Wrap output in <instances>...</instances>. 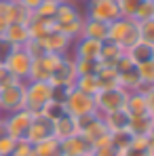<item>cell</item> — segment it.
I'll return each mask as SVG.
<instances>
[{"label":"cell","mask_w":154,"mask_h":156,"mask_svg":"<svg viewBox=\"0 0 154 156\" xmlns=\"http://www.w3.org/2000/svg\"><path fill=\"white\" fill-rule=\"evenodd\" d=\"M13 4L15 0H0V34L13 23Z\"/></svg>","instance_id":"cell-27"},{"label":"cell","mask_w":154,"mask_h":156,"mask_svg":"<svg viewBox=\"0 0 154 156\" xmlns=\"http://www.w3.org/2000/svg\"><path fill=\"white\" fill-rule=\"evenodd\" d=\"M57 6H59V2H57V0H42V2H40V6H38L32 15H34V17H42V19H53V17H55Z\"/></svg>","instance_id":"cell-28"},{"label":"cell","mask_w":154,"mask_h":156,"mask_svg":"<svg viewBox=\"0 0 154 156\" xmlns=\"http://www.w3.org/2000/svg\"><path fill=\"white\" fill-rule=\"evenodd\" d=\"M127 97L129 91L123 87H112V89H102L97 95H95V105H97V114H110V112H116V110H125L127 105Z\"/></svg>","instance_id":"cell-5"},{"label":"cell","mask_w":154,"mask_h":156,"mask_svg":"<svg viewBox=\"0 0 154 156\" xmlns=\"http://www.w3.org/2000/svg\"><path fill=\"white\" fill-rule=\"evenodd\" d=\"M17 2H19L21 6H26L27 11H32V13H34V11L40 6V2H42V0H17Z\"/></svg>","instance_id":"cell-39"},{"label":"cell","mask_w":154,"mask_h":156,"mask_svg":"<svg viewBox=\"0 0 154 156\" xmlns=\"http://www.w3.org/2000/svg\"><path fill=\"white\" fill-rule=\"evenodd\" d=\"M68 2H74V4H76V2H80V0H68Z\"/></svg>","instance_id":"cell-42"},{"label":"cell","mask_w":154,"mask_h":156,"mask_svg":"<svg viewBox=\"0 0 154 156\" xmlns=\"http://www.w3.org/2000/svg\"><path fill=\"white\" fill-rule=\"evenodd\" d=\"M125 55H127L135 66H139V63H146V61H152L154 59V47L139 40V42H135L131 49H127Z\"/></svg>","instance_id":"cell-18"},{"label":"cell","mask_w":154,"mask_h":156,"mask_svg":"<svg viewBox=\"0 0 154 156\" xmlns=\"http://www.w3.org/2000/svg\"><path fill=\"white\" fill-rule=\"evenodd\" d=\"M131 116H139V114H148V104H146V93L144 91H129L127 105H125Z\"/></svg>","instance_id":"cell-20"},{"label":"cell","mask_w":154,"mask_h":156,"mask_svg":"<svg viewBox=\"0 0 154 156\" xmlns=\"http://www.w3.org/2000/svg\"><path fill=\"white\" fill-rule=\"evenodd\" d=\"M139 40L154 47V19H148V21L139 23Z\"/></svg>","instance_id":"cell-31"},{"label":"cell","mask_w":154,"mask_h":156,"mask_svg":"<svg viewBox=\"0 0 154 156\" xmlns=\"http://www.w3.org/2000/svg\"><path fill=\"white\" fill-rule=\"evenodd\" d=\"M137 23H141V21H148V19H154V2L152 0H146L141 6H139V11H137V15L133 17Z\"/></svg>","instance_id":"cell-33"},{"label":"cell","mask_w":154,"mask_h":156,"mask_svg":"<svg viewBox=\"0 0 154 156\" xmlns=\"http://www.w3.org/2000/svg\"><path fill=\"white\" fill-rule=\"evenodd\" d=\"M123 55L125 51L118 47V44H114V42H110V40H106L102 44V53H99V61H102L103 66H116L120 59H123Z\"/></svg>","instance_id":"cell-22"},{"label":"cell","mask_w":154,"mask_h":156,"mask_svg":"<svg viewBox=\"0 0 154 156\" xmlns=\"http://www.w3.org/2000/svg\"><path fill=\"white\" fill-rule=\"evenodd\" d=\"M13 156H34V146L27 139H19L13 150Z\"/></svg>","instance_id":"cell-35"},{"label":"cell","mask_w":154,"mask_h":156,"mask_svg":"<svg viewBox=\"0 0 154 156\" xmlns=\"http://www.w3.org/2000/svg\"><path fill=\"white\" fill-rule=\"evenodd\" d=\"M152 2H154V0H152Z\"/></svg>","instance_id":"cell-46"},{"label":"cell","mask_w":154,"mask_h":156,"mask_svg":"<svg viewBox=\"0 0 154 156\" xmlns=\"http://www.w3.org/2000/svg\"><path fill=\"white\" fill-rule=\"evenodd\" d=\"M146 93V104H148V114L154 118V87H150V89H146L144 91Z\"/></svg>","instance_id":"cell-38"},{"label":"cell","mask_w":154,"mask_h":156,"mask_svg":"<svg viewBox=\"0 0 154 156\" xmlns=\"http://www.w3.org/2000/svg\"><path fill=\"white\" fill-rule=\"evenodd\" d=\"M40 42H42L47 53H55V55H68V51L72 49V40L68 36H63L61 32H57V30H53L51 34L45 36Z\"/></svg>","instance_id":"cell-14"},{"label":"cell","mask_w":154,"mask_h":156,"mask_svg":"<svg viewBox=\"0 0 154 156\" xmlns=\"http://www.w3.org/2000/svg\"><path fill=\"white\" fill-rule=\"evenodd\" d=\"M42 114H45L49 120L55 122V120H59L61 116H66L68 112H66V105L63 104H59V101H49V104L42 108Z\"/></svg>","instance_id":"cell-30"},{"label":"cell","mask_w":154,"mask_h":156,"mask_svg":"<svg viewBox=\"0 0 154 156\" xmlns=\"http://www.w3.org/2000/svg\"><path fill=\"white\" fill-rule=\"evenodd\" d=\"M102 44L99 40L80 36L72 42L74 49V59H87V61H99V53H102Z\"/></svg>","instance_id":"cell-12"},{"label":"cell","mask_w":154,"mask_h":156,"mask_svg":"<svg viewBox=\"0 0 154 156\" xmlns=\"http://www.w3.org/2000/svg\"><path fill=\"white\" fill-rule=\"evenodd\" d=\"M4 133V127H2V120H0V135Z\"/></svg>","instance_id":"cell-41"},{"label":"cell","mask_w":154,"mask_h":156,"mask_svg":"<svg viewBox=\"0 0 154 156\" xmlns=\"http://www.w3.org/2000/svg\"><path fill=\"white\" fill-rule=\"evenodd\" d=\"M74 89L82 91V93H87V95H91V97H95V95L102 91L99 80H97V74H89V76H76V80H74Z\"/></svg>","instance_id":"cell-24"},{"label":"cell","mask_w":154,"mask_h":156,"mask_svg":"<svg viewBox=\"0 0 154 156\" xmlns=\"http://www.w3.org/2000/svg\"><path fill=\"white\" fill-rule=\"evenodd\" d=\"M15 146H17V139H13V137H11V135H6V133H2V135H0V156L13 154Z\"/></svg>","instance_id":"cell-34"},{"label":"cell","mask_w":154,"mask_h":156,"mask_svg":"<svg viewBox=\"0 0 154 156\" xmlns=\"http://www.w3.org/2000/svg\"><path fill=\"white\" fill-rule=\"evenodd\" d=\"M102 120L106 122V127L110 133L114 131H127L129 129V120H131V114L127 110H116V112H110V114H103Z\"/></svg>","instance_id":"cell-16"},{"label":"cell","mask_w":154,"mask_h":156,"mask_svg":"<svg viewBox=\"0 0 154 156\" xmlns=\"http://www.w3.org/2000/svg\"><path fill=\"white\" fill-rule=\"evenodd\" d=\"M91 156H120V154H118L114 148H110V144H106V146H99V148H95Z\"/></svg>","instance_id":"cell-37"},{"label":"cell","mask_w":154,"mask_h":156,"mask_svg":"<svg viewBox=\"0 0 154 156\" xmlns=\"http://www.w3.org/2000/svg\"><path fill=\"white\" fill-rule=\"evenodd\" d=\"M137 68V80H139V91H146L154 87V59L135 66Z\"/></svg>","instance_id":"cell-25"},{"label":"cell","mask_w":154,"mask_h":156,"mask_svg":"<svg viewBox=\"0 0 154 156\" xmlns=\"http://www.w3.org/2000/svg\"><path fill=\"white\" fill-rule=\"evenodd\" d=\"M84 2H87V15H84L87 19L112 23L118 17H123L116 0H84Z\"/></svg>","instance_id":"cell-8"},{"label":"cell","mask_w":154,"mask_h":156,"mask_svg":"<svg viewBox=\"0 0 154 156\" xmlns=\"http://www.w3.org/2000/svg\"><path fill=\"white\" fill-rule=\"evenodd\" d=\"M53 137V120H49L42 112H36L34 118H32V125H30V131H27V141L32 146L45 141V139H51Z\"/></svg>","instance_id":"cell-11"},{"label":"cell","mask_w":154,"mask_h":156,"mask_svg":"<svg viewBox=\"0 0 154 156\" xmlns=\"http://www.w3.org/2000/svg\"><path fill=\"white\" fill-rule=\"evenodd\" d=\"M116 2H118V9H120V15L133 19V17L137 15L139 6H141L146 0H116Z\"/></svg>","instance_id":"cell-29"},{"label":"cell","mask_w":154,"mask_h":156,"mask_svg":"<svg viewBox=\"0 0 154 156\" xmlns=\"http://www.w3.org/2000/svg\"><path fill=\"white\" fill-rule=\"evenodd\" d=\"M148 137H150V139H154V120H152V129H150V133H148Z\"/></svg>","instance_id":"cell-40"},{"label":"cell","mask_w":154,"mask_h":156,"mask_svg":"<svg viewBox=\"0 0 154 156\" xmlns=\"http://www.w3.org/2000/svg\"><path fill=\"white\" fill-rule=\"evenodd\" d=\"M17 110H26V82H15L0 89V112L11 114Z\"/></svg>","instance_id":"cell-7"},{"label":"cell","mask_w":154,"mask_h":156,"mask_svg":"<svg viewBox=\"0 0 154 156\" xmlns=\"http://www.w3.org/2000/svg\"><path fill=\"white\" fill-rule=\"evenodd\" d=\"M34 156H61L59 152V141L51 137V139H45L40 144L34 146Z\"/></svg>","instance_id":"cell-26"},{"label":"cell","mask_w":154,"mask_h":156,"mask_svg":"<svg viewBox=\"0 0 154 156\" xmlns=\"http://www.w3.org/2000/svg\"><path fill=\"white\" fill-rule=\"evenodd\" d=\"M0 66H2V63H0Z\"/></svg>","instance_id":"cell-45"},{"label":"cell","mask_w":154,"mask_h":156,"mask_svg":"<svg viewBox=\"0 0 154 156\" xmlns=\"http://www.w3.org/2000/svg\"><path fill=\"white\" fill-rule=\"evenodd\" d=\"M108 40L127 51L135 42H139V23L131 17H118L108 26Z\"/></svg>","instance_id":"cell-1"},{"label":"cell","mask_w":154,"mask_h":156,"mask_svg":"<svg viewBox=\"0 0 154 156\" xmlns=\"http://www.w3.org/2000/svg\"><path fill=\"white\" fill-rule=\"evenodd\" d=\"M66 55H55V53H47L38 59L32 61V72H30V80H45L51 82L53 74L57 72L59 63L63 61Z\"/></svg>","instance_id":"cell-9"},{"label":"cell","mask_w":154,"mask_h":156,"mask_svg":"<svg viewBox=\"0 0 154 156\" xmlns=\"http://www.w3.org/2000/svg\"><path fill=\"white\" fill-rule=\"evenodd\" d=\"M152 116L150 114H139V116H131L129 120V133L133 137H148V133L152 129Z\"/></svg>","instance_id":"cell-21"},{"label":"cell","mask_w":154,"mask_h":156,"mask_svg":"<svg viewBox=\"0 0 154 156\" xmlns=\"http://www.w3.org/2000/svg\"><path fill=\"white\" fill-rule=\"evenodd\" d=\"M57 2H63V0H57Z\"/></svg>","instance_id":"cell-44"},{"label":"cell","mask_w":154,"mask_h":156,"mask_svg":"<svg viewBox=\"0 0 154 156\" xmlns=\"http://www.w3.org/2000/svg\"><path fill=\"white\" fill-rule=\"evenodd\" d=\"M53 99V84L45 80H27L26 82V110L32 114L42 112V108Z\"/></svg>","instance_id":"cell-3"},{"label":"cell","mask_w":154,"mask_h":156,"mask_svg":"<svg viewBox=\"0 0 154 156\" xmlns=\"http://www.w3.org/2000/svg\"><path fill=\"white\" fill-rule=\"evenodd\" d=\"M15 49H17V47H15L4 34H0V63H2V66L9 61V57L15 53Z\"/></svg>","instance_id":"cell-32"},{"label":"cell","mask_w":154,"mask_h":156,"mask_svg":"<svg viewBox=\"0 0 154 156\" xmlns=\"http://www.w3.org/2000/svg\"><path fill=\"white\" fill-rule=\"evenodd\" d=\"M4 36H6L17 49L23 47L27 40L32 38V36H30V27H27V23H17V21H13L11 26L4 30Z\"/></svg>","instance_id":"cell-19"},{"label":"cell","mask_w":154,"mask_h":156,"mask_svg":"<svg viewBox=\"0 0 154 156\" xmlns=\"http://www.w3.org/2000/svg\"><path fill=\"white\" fill-rule=\"evenodd\" d=\"M32 61L34 59L30 57V53L23 47H19V49H15V53L9 57V61L4 63V68L17 78L19 82H27L30 80V72H32Z\"/></svg>","instance_id":"cell-10"},{"label":"cell","mask_w":154,"mask_h":156,"mask_svg":"<svg viewBox=\"0 0 154 156\" xmlns=\"http://www.w3.org/2000/svg\"><path fill=\"white\" fill-rule=\"evenodd\" d=\"M32 118L34 114L30 110H17V112H11V114H4L2 116V127H4V133L11 135L13 139H26L27 131H30V125H32Z\"/></svg>","instance_id":"cell-6"},{"label":"cell","mask_w":154,"mask_h":156,"mask_svg":"<svg viewBox=\"0 0 154 156\" xmlns=\"http://www.w3.org/2000/svg\"><path fill=\"white\" fill-rule=\"evenodd\" d=\"M15 82H19V80L13 76L4 66H0V89H4V87H9V84H15Z\"/></svg>","instance_id":"cell-36"},{"label":"cell","mask_w":154,"mask_h":156,"mask_svg":"<svg viewBox=\"0 0 154 156\" xmlns=\"http://www.w3.org/2000/svg\"><path fill=\"white\" fill-rule=\"evenodd\" d=\"M72 135H78V120L72 118L70 114H66V116H61L59 120L53 122V137L57 141H63Z\"/></svg>","instance_id":"cell-15"},{"label":"cell","mask_w":154,"mask_h":156,"mask_svg":"<svg viewBox=\"0 0 154 156\" xmlns=\"http://www.w3.org/2000/svg\"><path fill=\"white\" fill-rule=\"evenodd\" d=\"M78 135H82L93 150L110 144V131H108V127H106V122L102 120L99 114L78 118Z\"/></svg>","instance_id":"cell-2"},{"label":"cell","mask_w":154,"mask_h":156,"mask_svg":"<svg viewBox=\"0 0 154 156\" xmlns=\"http://www.w3.org/2000/svg\"><path fill=\"white\" fill-rule=\"evenodd\" d=\"M66 112L72 116V118H84V116H93V114H97V105H95V97H91V95H87V93H82V91H78V89H70V93H68V97H66Z\"/></svg>","instance_id":"cell-4"},{"label":"cell","mask_w":154,"mask_h":156,"mask_svg":"<svg viewBox=\"0 0 154 156\" xmlns=\"http://www.w3.org/2000/svg\"><path fill=\"white\" fill-rule=\"evenodd\" d=\"M59 152L61 156H91L93 148L87 144L82 135H72L63 141H59Z\"/></svg>","instance_id":"cell-13"},{"label":"cell","mask_w":154,"mask_h":156,"mask_svg":"<svg viewBox=\"0 0 154 156\" xmlns=\"http://www.w3.org/2000/svg\"><path fill=\"white\" fill-rule=\"evenodd\" d=\"M108 26L110 23H103V21H95V19H87L84 17V21H82V34L80 36H87V38L106 42L108 40Z\"/></svg>","instance_id":"cell-17"},{"label":"cell","mask_w":154,"mask_h":156,"mask_svg":"<svg viewBox=\"0 0 154 156\" xmlns=\"http://www.w3.org/2000/svg\"><path fill=\"white\" fill-rule=\"evenodd\" d=\"M133 139H135V137L129 133V129L127 131H114V133H110V148H114L118 154L123 156L129 148H131Z\"/></svg>","instance_id":"cell-23"},{"label":"cell","mask_w":154,"mask_h":156,"mask_svg":"<svg viewBox=\"0 0 154 156\" xmlns=\"http://www.w3.org/2000/svg\"><path fill=\"white\" fill-rule=\"evenodd\" d=\"M0 120H2V112H0Z\"/></svg>","instance_id":"cell-43"}]
</instances>
